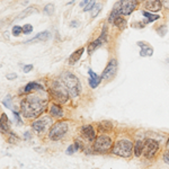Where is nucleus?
Listing matches in <instances>:
<instances>
[{"label":"nucleus","instance_id":"2","mask_svg":"<svg viewBox=\"0 0 169 169\" xmlns=\"http://www.w3.org/2000/svg\"><path fill=\"white\" fill-rule=\"evenodd\" d=\"M60 80H61V83L64 85V87L67 88V90L69 91V95L71 97H78L79 94L81 93V85H80V81H79V79L74 76L73 73H71V72H63L61 74V77H60Z\"/></svg>","mask_w":169,"mask_h":169},{"label":"nucleus","instance_id":"12","mask_svg":"<svg viewBox=\"0 0 169 169\" xmlns=\"http://www.w3.org/2000/svg\"><path fill=\"white\" fill-rule=\"evenodd\" d=\"M81 134L85 139H87L88 141H95L96 140V130L91 125H83L81 128Z\"/></svg>","mask_w":169,"mask_h":169},{"label":"nucleus","instance_id":"30","mask_svg":"<svg viewBox=\"0 0 169 169\" xmlns=\"http://www.w3.org/2000/svg\"><path fill=\"white\" fill-rule=\"evenodd\" d=\"M102 80H103V79H90L89 78V85H90L91 88H97Z\"/></svg>","mask_w":169,"mask_h":169},{"label":"nucleus","instance_id":"13","mask_svg":"<svg viewBox=\"0 0 169 169\" xmlns=\"http://www.w3.org/2000/svg\"><path fill=\"white\" fill-rule=\"evenodd\" d=\"M161 6L162 4L160 0H147L145 2V8L149 11H159Z\"/></svg>","mask_w":169,"mask_h":169},{"label":"nucleus","instance_id":"11","mask_svg":"<svg viewBox=\"0 0 169 169\" xmlns=\"http://www.w3.org/2000/svg\"><path fill=\"white\" fill-rule=\"evenodd\" d=\"M106 38H107V32H106V26H104L103 32H102V34L99 35L98 38H97V40H95V41H93L90 44L88 45V49H87L88 53L91 54L96 49L100 47V46L103 45L104 42H106Z\"/></svg>","mask_w":169,"mask_h":169},{"label":"nucleus","instance_id":"46","mask_svg":"<svg viewBox=\"0 0 169 169\" xmlns=\"http://www.w3.org/2000/svg\"><path fill=\"white\" fill-rule=\"evenodd\" d=\"M166 148H167V150H169V139L167 141V143H166Z\"/></svg>","mask_w":169,"mask_h":169},{"label":"nucleus","instance_id":"44","mask_svg":"<svg viewBox=\"0 0 169 169\" xmlns=\"http://www.w3.org/2000/svg\"><path fill=\"white\" fill-rule=\"evenodd\" d=\"M160 1H161V4L164 5L166 8L169 9V0H160Z\"/></svg>","mask_w":169,"mask_h":169},{"label":"nucleus","instance_id":"43","mask_svg":"<svg viewBox=\"0 0 169 169\" xmlns=\"http://www.w3.org/2000/svg\"><path fill=\"white\" fill-rule=\"evenodd\" d=\"M88 4H89V0H81V2L79 4V6L85 8V7H87V5H88Z\"/></svg>","mask_w":169,"mask_h":169},{"label":"nucleus","instance_id":"39","mask_svg":"<svg viewBox=\"0 0 169 169\" xmlns=\"http://www.w3.org/2000/svg\"><path fill=\"white\" fill-rule=\"evenodd\" d=\"M12 115L15 116V119H16V121L18 122V123L21 124V116H19V113L17 111H12Z\"/></svg>","mask_w":169,"mask_h":169},{"label":"nucleus","instance_id":"24","mask_svg":"<svg viewBox=\"0 0 169 169\" xmlns=\"http://www.w3.org/2000/svg\"><path fill=\"white\" fill-rule=\"evenodd\" d=\"M35 12H37L36 8H34V7H29V8L25 9L21 14H19V15H18V18L21 19V18H25V17L29 16V15H32V14H35Z\"/></svg>","mask_w":169,"mask_h":169},{"label":"nucleus","instance_id":"22","mask_svg":"<svg viewBox=\"0 0 169 169\" xmlns=\"http://www.w3.org/2000/svg\"><path fill=\"white\" fill-rule=\"evenodd\" d=\"M114 25H115L116 27L120 29V31H123V29H125V27H126V21H125L123 17L120 15V16L115 19Z\"/></svg>","mask_w":169,"mask_h":169},{"label":"nucleus","instance_id":"29","mask_svg":"<svg viewBox=\"0 0 169 169\" xmlns=\"http://www.w3.org/2000/svg\"><path fill=\"white\" fill-rule=\"evenodd\" d=\"M157 33L160 35V36H165L167 34V26L166 25H161L157 28Z\"/></svg>","mask_w":169,"mask_h":169},{"label":"nucleus","instance_id":"40","mask_svg":"<svg viewBox=\"0 0 169 169\" xmlns=\"http://www.w3.org/2000/svg\"><path fill=\"white\" fill-rule=\"evenodd\" d=\"M23 136H24L25 140H29V139H32V132H31V131H26Z\"/></svg>","mask_w":169,"mask_h":169},{"label":"nucleus","instance_id":"20","mask_svg":"<svg viewBox=\"0 0 169 169\" xmlns=\"http://www.w3.org/2000/svg\"><path fill=\"white\" fill-rule=\"evenodd\" d=\"M83 51H85V49H83V47H80L78 51H74L73 53L70 55V58H69V63H70V64H73V63H76V62L78 61L79 59L81 58V55H83Z\"/></svg>","mask_w":169,"mask_h":169},{"label":"nucleus","instance_id":"37","mask_svg":"<svg viewBox=\"0 0 169 169\" xmlns=\"http://www.w3.org/2000/svg\"><path fill=\"white\" fill-rule=\"evenodd\" d=\"M33 70V66L32 64H27V66H25L24 68H23V71H24L25 73H28L29 71Z\"/></svg>","mask_w":169,"mask_h":169},{"label":"nucleus","instance_id":"38","mask_svg":"<svg viewBox=\"0 0 169 169\" xmlns=\"http://www.w3.org/2000/svg\"><path fill=\"white\" fill-rule=\"evenodd\" d=\"M162 158H164V161H165L166 164H167V165H169V150H167V151L164 153Z\"/></svg>","mask_w":169,"mask_h":169},{"label":"nucleus","instance_id":"15","mask_svg":"<svg viewBox=\"0 0 169 169\" xmlns=\"http://www.w3.org/2000/svg\"><path fill=\"white\" fill-rule=\"evenodd\" d=\"M50 114L55 119H62L63 117V109L59 106L58 104L53 103L50 106Z\"/></svg>","mask_w":169,"mask_h":169},{"label":"nucleus","instance_id":"35","mask_svg":"<svg viewBox=\"0 0 169 169\" xmlns=\"http://www.w3.org/2000/svg\"><path fill=\"white\" fill-rule=\"evenodd\" d=\"M88 76H89V78L90 79H102V77H99L98 74L96 73V72H94L91 69L88 70Z\"/></svg>","mask_w":169,"mask_h":169},{"label":"nucleus","instance_id":"33","mask_svg":"<svg viewBox=\"0 0 169 169\" xmlns=\"http://www.w3.org/2000/svg\"><path fill=\"white\" fill-rule=\"evenodd\" d=\"M10 103H11V97H10V95L6 96V98L2 100V105H4L5 107L10 108Z\"/></svg>","mask_w":169,"mask_h":169},{"label":"nucleus","instance_id":"5","mask_svg":"<svg viewBox=\"0 0 169 169\" xmlns=\"http://www.w3.org/2000/svg\"><path fill=\"white\" fill-rule=\"evenodd\" d=\"M69 131V123L67 121H58L50 128L49 139L52 141H59L63 139Z\"/></svg>","mask_w":169,"mask_h":169},{"label":"nucleus","instance_id":"9","mask_svg":"<svg viewBox=\"0 0 169 169\" xmlns=\"http://www.w3.org/2000/svg\"><path fill=\"white\" fill-rule=\"evenodd\" d=\"M159 150V143L158 141L153 139H147L145 141V148H143V154L147 159H151L156 156V153Z\"/></svg>","mask_w":169,"mask_h":169},{"label":"nucleus","instance_id":"16","mask_svg":"<svg viewBox=\"0 0 169 169\" xmlns=\"http://www.w3.org/2000/svg\"><path fill=\"white\" fill-rule=\"evenodd\" d=\"M113 123H111L109 121H102L97 124V128L100 132H109L113 130Z\"/></svg>","mask_w":169,"mask_h":169},{"label":"nucleus","instance_id":"10","mask_svg":"<svg viewBox=\"0 0 169 169\" xmlns=\"http://www.w3.org/2000/svg\"><path fill=\"white\" fill-rule=\"evenodd\" d=\"M116 70H117V61L115 59H111L100 77H102L103 80H109V79H112L115 76Z\"/></svg>","mask_w":169,"mask_h":169},{"label":"nucleus","instance_id":"32","mask_svg":"<svg viewBox=\"0 0 169 169\" xmlns=\"http://www.w3.org/2000/svg\"><path fill=\"white\" fill-rule=\"evenodd\" d=\"M17 141H18V136L16 134H14V133H9V136H8V142L9 143H16Z\"/></svg>","mask_w":169,"mask_h":169},{"label":"nucleus","instance_id":"14","mask_svg":"<svg viewBox=\"0 0 169 169\" xmlns=\"http://www.w3.org/2000/svg\"><path fill=\"white\" fill-rule=\"evenodd\" d=\"M136 44L140 46V49H141V51H140L141 57H151L153 54V49L149 45V44H147L145 42H138Z\"/></svg>","mask_w":169,"mask_h":169},{"label":"nucleus","instance_id":"1","mask_svg":"<svg viewBox=\"0 0 169 169\" xmlns=\"http://www.w3.org/2000/svg\"><path fill=\"white\" fill-rule=\"evenodd\" d=\"M46 99H43L40 96L33 95L27 96L25 99L21 102V114L26 119H36L45 111L46 107Z\"/></svg>","mask_w":169,"mask_h":169},{"label":"nucleus","instance_id":"48","mask_svg":"<svg viewBox=\"0 0 169 169\" xmlns=\"http://www.w3.org/2000/svg\"><path fill=\"white\" fill-rule=\"evenodd\" d=\"M139 1H145V0H139Z\"/></svg>","mask_w":169,"mask_h":169},{"label":"nucleus","instance_id":"26","mask_svg":"<svg viewBox=\"0 0 169 169\" xmlns=\"http://www.w3.org/2000/svg\"><path fill=\"white\" fill-rule=\"evenodd\" d=\"M102 7H103L102 4H96L95 5V7L91 9V17H93V18H95V17L98 16L99 11L102 10Z\"/></svg>","mask_w":169,"mask_h":169},{"label":"nucleus","instance_id":"31","mask_svg":"<svg viewBox=\"0 0 169 169\" xmlns=\"http://www.w3.org/2000/svg\"><path fill=\"white\" fill-rule=\"evenodd\" d=\"M32 32H33V26L31 24H26L23 26V33L24 34L27 35V34H31Z\"/></svg>","mask_w":169,"mask_h":169},{"label":"nucleus","instance_id":"45","mask_svg":"<svg viewBox=\"0 0 169 169\" xmlns=\"http://www.w3.org/2000/svg\"><path fill=\"white\" fill-rule=\"evenodd\" d=\"M70 26H71V27H78V26H79L78 21H71Z\"/></svg>","mask_w":169,"mask_h":169},{"label":"nucleus","instance_id":"27","mask_svg":"<svg viewBox=\"0 0 169 169\" xmlns=\"http://www.w3.org/2000/svg\"><path fill=\"white\" fill-rule=\"evenodd\" d=\"M54 5L53 4H47L44 7V12H45V15H49V16H52L54 14Z\"/></svg>","mask_w":169,"mask_h":169},{"label":"nucleus","instance_id":"8","mask_svg":"<svg viewBox=\"0 0 169 169\" xmlns=\"http://www.w3.org/2000/svg\"><path fill=\"white\" fill-rule=\"evenodd\" d=\"M53 124H52V120L50 116H42L40 119H37L36 121H34L32 123V128L38 134L44 133L45 131L49 130V128H51Z\"/></svg>","mask_w":169,"mask_h":169},{"label":"nucleus","instance_id":"3","mask_svg":"<svg viewBox=\"0 0 169 169\" xmlns=\"http://www.w3.org/2000/svg\"><path fill=\"white\" fill-rule=\"evenodd\" d=\"M134 151V145L128 139H120L114 143L111 152L115 156L123 158H130Z\"/></svg>","mask_w":169,"mask_h":169},{"label":"nucleus","instance_id":"25","mask_svg":"<svg viewBox=\"0 0 169 169\" xmlns=\"http://www.w3.org/2000/svg\"><path fill=\"white\" fill-rule=\"evenodd\" d=\"M121 14L119 12V10H116V9H113L112 10V12L109 14V16H108V21L109 23H113L114 24V21H115V19L117 18V17L120 16Z\"/></svg>","mask_w":169,"mask_h":169},{"label":"nucleus","instance_id":"7","mask_svg":"<svg viewBox=\"0 0 169 169\" xmlns=\"http://www.w3.org/2000/svg\"><path fill=\"white\" fill-rule=\"evenodd\" d=\"M138 6V0H121L115 5L114 9L119 10L121 15L128 16L135 10Z\"/></svg>","mask_w":169,"mask_h":169},{"label":"nucleus","instance_id":"18","mask_svg":"<svg viewBox=\"0 0 169 169\" xmlns=\"http://www.w3.org/2000/svg\"><path fill=\"white\" fill-rule=\"evenodd\" d=\"M33 90H43V86L40 85V83H35V81H33V83H28L24 88L25 94H28V93H31V91Z\"/></svg>","mask_w":169,"mask_h":169},{"label":"nucleus","instance_id":"21","mask_svg":"<svg viewBox=\"0 0 169 169\" xmlns=\"http://www.w3.org/2000/svg\"><path fill=\"white\" fill-rule=\"evenodd\" d=\"M9 128H10V125H9V121L7 115L2 113L1 114V132L2 133H7L9 132Z\"/></svg>","mask_w":169,"mask_h":169},{"label":"nucleus","instance_id":"6","mask_svg":"<svg viewBox=\"0 0 169 169\" xmlns=\"http://www.w3.org/2000/svg\"><path fill=\"white\" fill-rule=\"evenodd\" d=\"M113 147V140L108 135L102 134L96 138V140L94 141V145H93V149L95 152L98 153H106L109 150H112Z\"/></svg>","mask_w":169,"mask_h":169},{"label":"nucleus","instance_id":"28","mask_svg":"<svg viewBox=\"0 0 169 169\" xmlns=\"http://www.w3.org/2000/svg\"><path fill=\"white\" fill-rule=\"evenodd\" d=\"M11 33L14 36L21 35V33H23V27H21V26H14L11 29Z\"/></svg>","mask_w":169,"mask_h":169},{"label":"nucleus","instance_id":"4","mask_svg":"<svg viewBox=\"0 0 169 169\" xmlns=\"http://www.w3.org/2000/svg\"><path fill=\"white\" fill-rule=\"evenodd\" d=\"M50 95L60 104H66L69 100V91L61 81H53L50 87Z\"/></svg>","mask_w":169,"mask_h":169},{"label":"nucleus","instance_id":"41","mask_svg":"<svg viewBox=\"0 0 169 169\" xmlns=\"http://www.w3.org/2000/svg\"><path fill=\"white\" fill-rule=\"evenodd\" d=\"M74 151H78V150H80V147H81V143H80V141H76L74 142Z\"/></svg>","mask_w":169,"mask_h":169},{"label":"nucleus","instance_id":"19","mask_svg":"<svg viewBox=\"0 0 169 169\" xmlns=\"http://www.w3.org/2000/svg\"><path fill=\"white\" fill-rule=\"evenodd\" d=\"M143 148H145V142L142 140H136L134 143V154L135 157H140L143 153Z\"/></svg>","mask_w":169,"mask_h":169},{"label":"nucleus","instance_id":"36","mask_svg":"<svg viewBox=\"0 0 169 169\" xmlns=\"http://www.w3.org/2000/svg\"><path fill=\"white\" fill-rule=\"evenodd\" d=\"M73 152H74V147L73 145H69L68 149L66 150V153L67 154H69V156H71V154H73Z\"/></svg>","mask_w":169,"mask_h":169},{"label":"nucleus","instance_id":"17","mask_svg":"<svg viewBox=\"0 0 169 169\" xmlns=\"http://www.w3.org/2000/svg\"><path fill=\"white\" fill-rule=\"evenodd\" d=\"M49 37H50V32H47V31H44V32L38 33L37 35H35L33 38H31V40H29V41H27L26 43H34V42L46 41V40H49Z\"/></svg>","mask_w":169,"mask_h":169},{"label":"nucleus","instance_id":"23","mask_svg":"<svg viewBox=\"0 0 169 169\" xmlns=\"http://www.w3.org/2000/svg\"><path fill=\"white\" fill-rule=\"evenodd\" d=\"M142 14H143V16L147 18V21H145L147 24H148V23H152V21L159 19V16H158V15H153V14H151V12H149V11H142Z\"/></svg>","mask_w":169,"mask_h":169},{"label":"nucleus","instance_id":"47","mask_svg":"<svg viewBox=\"0 0 169 169\" xmlns=\"http://www.w3.org/2000/svg\"><path fill=\"white\" fill-rule=\"evenodd\" d=\"M166 62H167V63H169V59H167V60H166Z\"/></svg>","mask_w":169,"mask_h":169},{"label":"nucleus","instance_id":"42","mask_svg":"<svg viewBox=\"0 0 169 169\" xmlns=\"http://www.w3.org/2000/svg\"><path fill=\"white\" fill-rule=\"evenodd\" d=\"M6 78L8 80H12V79H16L17 78V74L16 73H8L6 76Z\"/></svg>","mask_w":169,"mask_h":169},{"label":"nucleus","instance_id":"34","mask_svg":"<svg viewBox=\"0 0 169 169\" xmlns=\"http://www.w3.org/2000/svg\"><path fill=\"white\" fill-rule=\"evenodd\" d=\"M95 5H96V0H89V4L87 5V7H85V8H83L85 12H86V11H89V10H91V9L95 7Z\"/></svg>","mask_w":169,"mask_h":169}]
</instances>
